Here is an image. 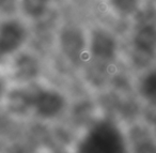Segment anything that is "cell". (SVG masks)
I'll list each match as a JSON object with an SVG mask.
<instances>
[{
  "mask_svg": "<svg viewBox=\"0 0 156 153\" xmlns=\"http://www.w3.org/2000/svg\"><path fill=\"white\" fill-rule=\"evenodd\" d=\"M119 52V42L115 35L102 25L88 27V61L95 70H102L115 60Z\"/></svg>",
  "mask_w": 156,
  "mask_h": 153,
  "instance_id": "obj_5",
  "label": "cell"
},
{
  "mask_svg": "<svg viewBox=\"0 0 156 153\" xmlns=\"http://www.w3.org/2000/svg\"><path fill=\"white\" fill-rule=\"evenodd\" d=\"M5 71L12 85L32 84L43 79V60L39 53L27 47L10 59Z\"/></svg>",
  "mask_w": 156,
  "mask_h": 153,
  "instance_id": "obj_6",
  "label": "cell"
},
{
  "mask_svg": "<svg viewBox=\"0 0 156 153\" xmlns=\"http://www.w3.org/2000/svg\"><path fill=\"white\" fill-rule=\"evenodd\" d=\"M12 84L10 82V78L7 74V71L3 67H0V107H2L5 100L8 95Z\"/></svg>",
  "mask_w": 156,
  "mask_h": 153,
  "instance_id": "obj_12",
  "label": "cell"
},
{
  "mask_svg": "<svg viewBox=\"0 0 156 153\" xmlns=\"http://www.w3.org/2000/svg\"><path fill=\"white\" fill-rule=\"evenodd\" d=\"M58 53L69 64L85 67L88 61V27L76 22H65L56 32Z\"/></svg>",
  "mask_w": 156,
  "mask_h": 153,
  "instance_id": "obj_4",
  "label": "cell"
},
{
  "mask_svg": "<svg viewBox=\"0 0 156 153\" xmlns=\"http://www.w3.org/2000/svg\"><path fill=\"white\" fill-rule=\"evenodd\" d=\"M35 82L28 85H12L2 106L10 117L16 119L32 118Z\"/></svg>",
  "mask_w": 156,
  "mask_h": 153,
  "instance_id": "obj_7",
  "label": "cell"
},
{
  "mask_svg": "<svg viewBox=\"0 0 156 153\" xmlns=\"http://www.w3.org/2000/svg\"><path fill=\"white\" fill-rule=\"evenodd\" d=\"M133 56L139 62L150 59L156 49V28L151 25H143L135 32L132 41Z\"/></svg>",
  "mask_w": 156,
  "mask_h": 153,
  "instance_id": "obj_9",
  "label": "cell"
},
{
  "mask_svg": "<svg viewBox=\"0 0 156 153\" xmlns=\"http://www.w3.org/2000/svg\"><path fill=\"white\" fill-rule=\"evenodd\" d=\"M63 0H18V15L30 23L37 25L45 22Z\"/></svg>",
  "mask_w": 156,
  "mask_h": 153,
  "instance_id": "obj_8",
  "label": "cell"
},
{
  "mask_svg": "<svg viewBox=\"0 0 156 153\" xmlns=\"http://www.w3.org/2000/svg\"><path fill=\"white\" fill-rule=\"evenodd\" d=\"M141 0H104L106 10L118 18L134 16L140 9Z\"/></svg>",
  "mask_w": 156,
  "mask_h": 153,
  "instance_id": "obj_10",
  "label": "cell"
},
{
  "mask_svg": "<svg viewBox=\"0 0 156 153\" xmlns=\"http://www.w3.org/2000/svg\"><path fill=\"white\" fill-rule=\"evenodd\" d=\"M155 126H156V125H155Z\"/></svg>",
  "mask_w": 156,
  "mask_h": 153,
  "instance_id": "obj_14",
  "label": "cell"
},
{
  "mask_svg": "<svg viewBox=\"0 0 156 153\" xmlns=\"http://www.w3.org/2000/svg\"><path fill=\"white\" fill-rule=\"evenodd\" d=\"M72 153H130L129 138L115 119L96 117L77 136Z\"/></svg>",
  "mask_w": 156,
  "mask_h": 153,
  "instance_id": "obj_1",
  "label": "cell"
},
{
  "mask_svg": "<svg viewBox=\"0 0 156 153\" xmlns=\"http://www.w3.org/2000/svg\"><path fill=\"white\" fill-rule=\"evenodd\" d=\"M33 26L20 15L0 17V67L5 69L16 54L29 47Z\"/></svg>",
  "mask_w": 156,
  "mask_h": 153,
  "instance_id": "obj_3",
  "label": "cell"
},
{
  "mask_svg": "<svg viewBox=\"0 0 156 153\" xmlns=\"http://www.w3.org/2000/svg\"><path fill=\"white\" fill-rule=\"evenodd\" d=\"M130 153H156V146L147 139H141L136 146L130 147Z\"/></svg>",
  "mask_w": 156,
  "mask_h": 153,
  "instance_id": "obj_13",
  "label": "cell"
},
{
  "mask_svg": "<svg viewBox=\"0 0 156 153\" xmlns=\"http://www.w3.org/2000/svg\"><path fill=\"white\" fill-rule=\"evenodd\" d=\"M71 108L66 92L43 79L34 84L32 118L40 122L49 123L60 120Z\"/></svg>",
  "mask_w": 156,
  "mask_h": 153,
  "instance_id": "obj_2",
  "label": "cell"
},
{
  "mask_svg": "<svg viewBox=\"0 0 156 153\" xmlns=\"http://www.w3.org/2000/svg\"><path fill=\"white\" fill-rule=\"evenodd\" d=\"M139 93L151 104H156V67L150 70L139 82Z\"/></svg>",
  "mask_w": 156,
  "mask_h": 153,
  "instance_id": "obj_11",
  "label": "cell"
}]
</instances>
